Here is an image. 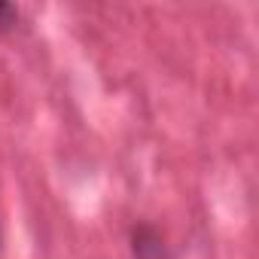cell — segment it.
<instances>
[{
    "mask_svg": "<svg viewBox=\"0 0 259 259\" xmlns=\"http://www.w3.org/2000/svg\"><path fill=\"white\" fill-rule=\"evenodd\" d=\"M16 25H19V10L13 4H4V0H0V34H10Z\"/></svg>",
    "mask_w": 259,
    "mask_h": 259,
    "instance_id": "cell-2",
    "label": "cell"
},
{
    "mask_svg": "<svg viewBox=\"0 0 259 259\" xmlns=\"http://www.w3.org/2000/svg\"><path fill=\"white\" fill-rule=\"evenodd\" d=\"M132 253L135 259H171L162 232L150 223H141L132 229Z\"/></svg>",
    "mask_w": 259,
    "mask_h": 259,
    "instance_id": "cell-1",
    "label": "cell"
}]
</instances>
